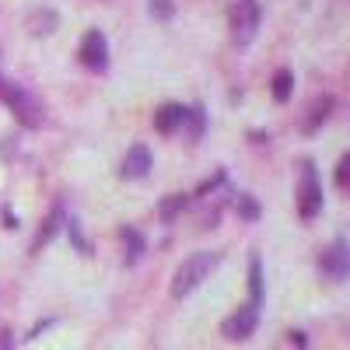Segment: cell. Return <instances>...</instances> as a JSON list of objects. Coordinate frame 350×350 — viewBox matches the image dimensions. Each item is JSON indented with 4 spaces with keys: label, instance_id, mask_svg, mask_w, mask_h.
Returning <instances> with one entry per match:
<instances>
[{
    "label": "cell",
    "instance_id": "cell-22",
    "mask_svg": "<svg viewBox=\"0 0 350 350\" xmlns=\"http://www.w3.org/2000/svg\"><path fill=\"white\" fill-rule=\"evenodd\" d=\"M347 183H350V154H343L340 165H336V186L347 189Z\"/></svg>",
    "mask_w": 350,
    "mask_h": 350
},
{
    "label": "cell",
    "instance_id": "cell-7",
    "mask_svg": "<svg viewBox=\"0 0 350 350\" xmlns=\"http://www.w3.org/2000/svg\"><path fill=\"white\" fill-rule=\"evenodd\" d=\"M319 270H323L329 280H347V273H350V252H347V242L343 239H336L323 256H319Z\"/></svg>",
    "mask_w": 350,
    "mask_h": 350
},
{
    "label": "cell",
    "instance_id": "cell-18",
    "mask_svg": "<svg viewBox=\"0 0 350 350\" xmlns=\"http://www.w3.org/2000/svg\"><path fill=\"white\" fill-rule=\"evenodd\" d=\"M231 207H235V214L242 221H259V200L252 193H239L235 200H231Z\"/></svg>",
    "mask_w": 350,
    "mask_h": 350
},
{
    "label": "cell",
    "instance_id": "cell-12",
    "mask_svg": "<svg viewBox=\"0 0 350 350\" xmlns=\"http://www.w3.org/2000/svg\"><path fill=\"white\" fill-rule=\"evenodd\" d=\"M56 25H60V18H56L53 8H36L32 14H28V21H25V28L32 36H49V32H56Z\"/></svg>",
    "mask_w": 350,
    "mask_h": 350
},
{
    "label": "cell",
    "instance_id": "cell-13",
    "mask_svg": "<svg viewBox=\"0 0 350 350\" xmlns=\"http://www.w3.org/2000/svg\"><path fill=\"white\" fill-rule=\"evenodd\" d=\"M270 92H273V102L284 105L291 98V92H295V70H291V67H277V74L270 81Z\"/></svg>",
    "mask_w": 350,
    "mask_h": 350
},
{
    "label": "cell",
    "instance_id": "cell-9",
    "mask_svg": "<svg viewBox=\"0 0 350 350\" xmlns=\"http://www.w3.org/2000/svg\"><path fill=\"white\" fill-rule=\"evenodd\" d=\"M183 120H186V105L168 102V105H161V109L154 112V130L168 137V133H175V130H183Z\"/></svg>",
    "mask_w": 350,
    "mask_h": 350
},
{
    "label": "cell",
    "instance_id": "cell-14",
    "mask_svg": "<svg viewBox=\"0 0 350 350\" xmlns=\"http://www.w3.org/2000/svg\"><path fill=\"white\" fill-rule=\"evenodd\" d=\"M120 239H123V245H126V252H123L126 267L140 262V256H144V235H140V231H137V228H123V231H120Z\"/></svg>",
    "mask_w": 350,
    "mask_h": 350
},
{
    "label": "cell",
    "instance_id": "cell-15",
    "mask_svg": "<svg viewBox=\"0 0 350 350\" xmlns=\"http://www.w3.org/2000/svg\"><path fill=\"white\" fill-rule=\"evenodd\" d=\"M249 305H262V259L256 252L249 259Z\"/></svg>",
    "mask_w": 350,
    "mask_h": 350
},
{
    "label": "cell",
    "instance_id": "cell-8",
    "mask_svg": "<svg viewBox=\"0 0 350 350\" xmlns=\"http://www.w3.org/2000/svg\"><path fill=\"white\" fill-rule=\"evenodd\" d=\"M148 172H151V151L144 148V144H133V148L126 151V158H123L120 175L123 179H144Z\"/></svg>",
    "mask_w": 350,
    "mask_h": 350
},
{
    "label": "cell",
    "instance_id": "cell-1",
    "mask_svg": "<svg viewBox=\"0 0 350 350\" xmlns=\"http://www.w3.org/2000/svg\"><path fill=\"white\" fill-rule=\"evenodd\" d=\"M217 262H221V252H193V256H186L172 273V287H168L172 298L193 295V291L217 270Z\"/></svg>",
    "mask_w": 350,
    "mask_h": 350
},
{
    "label": "cell",
    "instance_id": "cell-17",
    "mask_svg": "<svg viewBox=\"0 0 350 350\" xmlns=\"http://www.w3.org/2000/svg\"><path fill=\"white\" fill-rule=\"evenodd\" d=\"M203 126H207V112H203V105L186 109V120H183L186 137H189V140H200V137H203Z\"/></svg>",
    "mask_w": 350,
    "mask_h": 350
},
{
    "label": "cell",
    "instance_id": "cell-11",
    "mask_svg": "<svg viewBox=\"0 0 350 350\" xmlns=\"http://www.w3.org/2000/svg\"><path fill=\"white\" fill-rule=\"evenodd\" d=\"M64 221H67L64 207H53V214L46 217V224L36 231V239H32V252H42V245H49V242L56 239V231L64 228Z\"/></svg>",
    "mask_w": 350,
    "mask_h": 350
},
{
    "label": "cell",
    "instance_id": "cell-21",
    "mask_svg": "<svg viewBox=\"0 0 350 350\" xmlns=\"http://www.w3.org/2000/svg\"><path fill=\"white\" fill-rule=\"evenodd\" d=\"M221 183H224V168H217V172L211 175V179H203V183L196 186V196H207V193H214Z\"/></svg>",
    "mask_w": 350,
    "mask_h": 350
},
{
    "label": "cell",
    "instance_id": "cell-2",
    "mask_svg": "<svg viewBox=\"0 0 350 350\" xmlns=\"http://www.w3.org/2000/svg\"><path fill=\"white\" fill-rule=\"evenodd\" d=\"M0 98H4L11 109H14V116H18V123L25 126V130H39L42 123H46V105L28 92L25 84H18V81H4V88H0Z\"/></svg>",
    "mask_w": 350,
    "mask_h": 350
},
{
    "label": "cell",
    "instance_id": "cell-5",
    "mask_svg": "<svg viewBox=\"0 0 350 350\" xmlns=\"http://www.w3.org/2000/svg\"><path fill=\"white\" fill-rule=\"evenodd\" d=\"M256 326H259V308L256 305H239L235 312H231L224 323H221V336L224 340H235V343H242V340H249L252 333H256Z\"/></svg>",
    "mask_w": 350,
    "mask_h": 350
},
{
    "label": "cell",
    "instance_id": "cell-20",
    "mask_svg": "<svg viewBox=\"0 0 350 350\" xmlns=\"http://www.w3.org/2000/svg\"><path fill=\"white\" fill-rule=\"evenodd\" d=\"M64 224H67V231H70V242L77 245V252H81V256H92V245H88V242H84V235H81V224H77L74 217H67Z\"/></svg>",
    "mask_w": 350,
    "mask_h": 350
},
{
    "label": "cell",
    "instance_id": "cell-23",
    "mask_svg": "<svg viewBox=\"0 0 350 350\" xmlns=\"http://www.w3.org/2000/svg\"><path fill=\"white\" fill-rule=\"evenodd\" d=\"M4 221H8V224H4V228H18V217H14V214H11V211H4Z\"/></svg>",
    "mask_w": 350,
    "mask_h": 350
},
{
    "label": "cell",
    "instance_id": "cell-3",
    "mask_svg": "<svg viewBox=\"0 0 350 350\" xmlns=\"http://www.w3.org/2000/svg\"><path fill=\"white\" fill-rule=\"evenodd\" d=\"M298 217L301 221H315L323 214V183H319V172L312 161H301L298 168Z\"/></svg>",
    "mask_w": 350,
    "mask_h": 350
},
{
    "label": "cell",
    "instance_id": "cell-24",
    "mask_svg": "<svg viewBox=\"0 0 350 350\" xmlns=\"http://www.w3.org/2000/svg\"><path fill=\"white\" fill-rule=\"evenodd\" d=\"M0 88H4V81H0Z\"/></svg>",
    "mask_w": 350,
    "mask_h": 350
},
{
    "label": "cell",
    "instance_id": "cell-6",
    "mask_svg": "<svg viewBox=\"0 0 350 350\" xmlns=\"http://www.w3.org/2000/svg\"><path fill=\"white\" fill-rule=\"evenodd\" d=\"M77 60L88 67V70H105L109 64V39L98 32V28H88L81 46H77Z\"/></svg>",
    "mask_w": 350,
    "mask_h": 350
},
{
    "label": "cell",
    "instance_id": "cell-10",
    "mask_svg": "<svg viewBox=\"0 0 350 350\" xmlns=\"http://www.w3.org/2000/svg\"><path fill=\"white\" fill-rule=\"evenodd\" d=\"M329 112H333V95H315L312 105H308V116H305L301 130H305V133H315L319 126L329 120Z\"/></svg>",
    "mask_w": 350,
    "mask_h": 350
},
{
    "label": "cell",
    "instance_id": "cell-4",
    "mask_svg": "<svg viewBox=\"0 0 350 350\" xmlns=\"http://www.w3.org/2000/svg\"><path fill=\"white\" fill-rule=\"evenodd\" d=\"M228 25H231V39L239 46H249L259 32V4L256 0H231Z\"/></svg>",
    "mask_w": 350,
    "mask_h": 350
},
{
    "label": "cell",
    "instance_id": "cell-19",
    "mask_svg": "<svg viewBox=\"0 0 350 350\" xmlns=\"http://www.w3.org/2000/svg\"><path fill=\"white\" fill-rule=\"evenodd\" d=\"M148 11L154 21H172L175 14V0H148Z\"/></svg>",
    "mask_w": 350,
    "mask_h": 350
},
{
    "label": "cell",
    "instance_id": "cell-16",
    "mask_svg": "<svg viewBox=\"0 0 350 350\" xmlns=\"http://www.w3.org/2000/svg\"><path fill=\"white\" fill-rule=\"evenodd\" d=\"M186 211V193H168V196H161V207H158V217L165 221V224H172L175 217H179Z\"/></svg>",
    "mask_w": 350,
    "mask_h": 350
}]
</instances>
